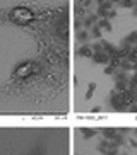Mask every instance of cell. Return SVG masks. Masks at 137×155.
<instances>
[{
	"instance_id": "obj_1",
	"label": "cell",
	"mask_w": 137,
	"mask_h": 155,
	"mask_svg": "<svg viewBox=\"0 0 137 155\" xmlns=\"http://www.w3.org/2000/svg\"><path fill=\"white\" fill-rule=\"evenodd\" d=\"M10 19L16 21V22H19V24H26V22H29V21L34 19V14L27 7H16L10 12Z\"/></svg>"
},
{
	"instance_id": "obj_2",
	"label": "cell",
	"mask_w": 137,
	"mask_h": 155,
	"mask_svg": "<svg viewBox=\"0 0 137 155\" xmlns=\"http://www.w3.org/2000/svg\"><path fill=\"white\" fill-rule=\"evenodd\" d=\"M33 68H34V65L33 63H24V65H21V67H17V70L14 72V75H16L17 78L27 77V75L33 72Z\"/></svg>"
}]
</instances>
